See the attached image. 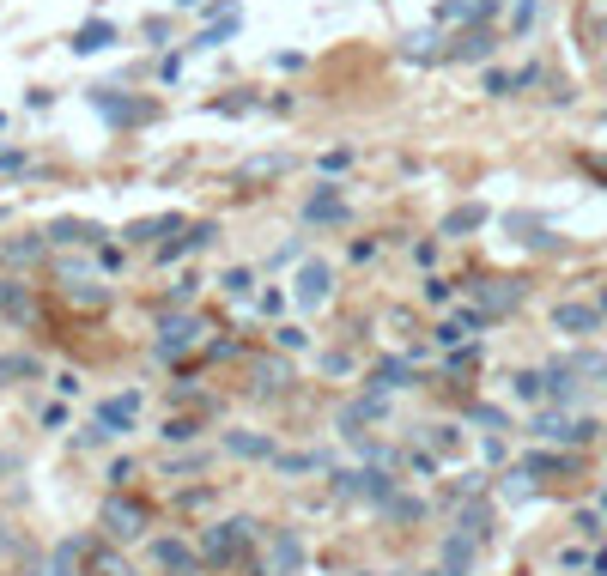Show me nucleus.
<instances>
[{"mask_svg":"<svg viewBox=\"0 0 607 576\" xmlns=\"http://www.w3.org/2000/svg\"><path fill=\"white\" fill-rule=\"evenodd\" d=\"M602 504H607V497H602Z\"/></svg>","mask_w":607,"mask_h":576,"instance_id":"nucleus-31","label":"nucleus"},{"mask_svg":"<svg viewBox=\"0 0 607 576\" xmlns=\"http://www.w3.org/2000/svg\"><path fill=\"white\" fill-rule=\"evenodd\" d=\"M346 497H371V504H389V479L383 474H346Z\"/></svg>","mask_w":607,"mask_h":576,"instance_id":"nucleus-9","label":"nucleus"},{"mask_svg":"<svg viewBox=\"0 0 607 576\" xmlns=\"http://www.w3.org/2000/svg\"><path fill=\"white\" fill-rule=\"evenodd\" d=\"M0 219H6V206H0Z\"/></svg>","mask_w":607,"mask_h":576,"instance_id":"nucleus-29","label":"nucleus"},{"mask_svg":"<svg viewBox=\"0 0 607 576\" xmlns=\"http://www.w3.org/2000/svg\"><path fill=\"white\" fill-rule=\"evenodd\" d=\"M0 310H13V316H24L31 303H24V285H0Z\"/></svg>","mask_w":607,"mask_h":576,"instance_id":"nucleus-18","label":"nucleus"},{"mask_svg":"<svg viewBox=\"0 0 607 576\" xmlns=\"http://www.w3.org/2000/svg\"><path fill=\"white\" fill-rule=\"evenodd\" d=\"M225 449H231V456H249V461H267V456H274V443L255 437V431H225Z\"/></svg>","mask_w":607,"mask_h":576,"instance_id":"nucleus-11","label":"nucleus"},{"mask_svg":"<svg viewBox=\"0 0 607 576\" xmlns=\"http://www.w3.org/2000/svg\"><path fill=\"white\" fill-rule=\"evenodd\" d=\"M219 285H225V292H231V298H243V292H249V267H231V274H225Z\"/></svg>","mask_w":607,"mask_h":576,"instance_id":"nucleus-22","label":"nucleus"},{"mask_svg":"<svg viewBox=\"0 0 607 576\" xmlns=\"http://www.w3.org/2000/svg\"><path fill=\"white\" fill-rule=\"evenodd\" d=\"M285 382V364H255V389H280Z\"/></svg>","mask_w":607,"mask_h":576,"instance_id":"nucleus-20","label":"nucleus"},{"mask_svg":"<svg viewBox=\"0 0 607 576\" xmlns=\"http://www.w3.org/2000/svg\"><path fill=\"white\" fill-rule=\"evenodd\" d=\"M316 467H328L323 456H280V474H316Z\"/></svg>","mask_w":607,"mask_h":576,"instance_id":"nucleus-16","label":"nucleus"},{"mask_svg":"<svg viewBox=\"0 0 607 576\" xmlns=\"http://www.w3.org/2000/svg\"><path fill=\"white\" fill-rule=\"evenodd\" d=\"M304 219H310V225H341L346 219V200L334 195V188H316V195L304 200Z\"/></svg>","mask_w":607,"mask_h":576,"instance_id":"nucleus-5","label":"nucleus"},{"mask_svg":"<svg viewBox=\"0 0 607 576\" xmlns=\"http://www.w3.org/2000/svg\"><path fill=\"white\" fill-rule=\"evenodd\" d=\"M255 534V522H219V528H207V558H219V564H231V558L243 552V540Z\"/></svg>","mask_w":607,"mask_h":576,"instance_id":"nucleus-1","label":"nucleus"},{"mask_svg":"<svg viewBox=\"0 0 607 576\" xmlns=\"http://www.w3.org/2000/svg\"><path fill=\"white\" fill-rule=\"evenodd\" d=\"M110 37H116V31H110L103 19H92V24H80V37H73V49H80V55H92V49H103Z\"/></svg>","mask_w":607,"mask_h":576,"instance_id":"nucleus-14","label":"nucleus"},{"mask_svg":"<svg viewBox=\"0 0 607 576\" xmlns=\"http://www.w3.org/2000/svg\"><path fill=\"white\" fill-rule=\"evenodd\" d=\"M516 285H498V279H480L474 285V303H480V316H505V310H516Z\"/></svg>","mask_w":607,"mask_h":576,"instance_id":"nucleus-3","label":"nucleus"},{"mask_svg":"<svg viewBox=\"0 0 607 576\" xmlns=\"http://www.w3.org/2000/svg\"><path fill=\"white\" fill-rule=\"evenodd\" d=\"M328 292H334V274H328L323 261H310L298 274V303H328Z\"/></svg>","mask_w":607,"mask_h":576,"instance_id":"nucleus-7","label":"nucleus"},{"mask_svg":"<svg viewBox=\"0 0 607 576\" xmlns=\"http://www.w3.org/2000/svg\"><path fill=\"white\" fill-rule=\"evenodd\" d=\"M462 55L467 61H486V55H492V37H486V31H467V37H462Z\"/></svg>","mask_w":607,"mask_h":576,"instance_id":"nucleus-17","label":"nucleus"},{"mask_svg":"<svg viewBox=\"0 0 607 576\" xmlns=\"http://www.w3.org/2000/svg\"><path fill=\"white\" fill-rule=\"evenodd\" d=\"M159 564H164V571H177V576H188V571H195V552L177 546V540H159Z\"/></svg>","mask_w":607,"mask_h":576,"instance_id":"nucleus-13","label":"nucleus"},{"mask_svg":"<svg viewBox=\"0 0 607 576\" xmlns=\"http://www.w3.org/2000/svg\"><path fill=\"white\" fill-rule=\"evenodd\" d=\"M467 571H474V540L449 534L444 540V576H467Z\"/></svg>","mask_w":607,"mask_h":576,"instance_id":"nucleus-10","label":"nucleus"},{"mask_svg":"<svg viewBox=\"0 0 607 576\" xmlns=\"http://www.w3.org/2000/svg\"><path fill=\"white\" fill-rule=\"evenodd\" d=\"M195 437V418H170V425H164V443H188Z\"/></svg>","mask_w":607,"mask_h":576,"instance_id":"nucleus-21","label":"nucleus"},{"mask_svg":"<svg viewBox=\"0 0 607 576\" xmlns=\"http://www.w3.org/2000/svg\"><path fill=\"white\" fill-rule=\"evenodd\" d=\"M474 225H480V206H462V213L449 219V231H474Z\"/></svg>","mask_w":607,"mask_h":576,"instance_id":"nucleus-25","label":"nucleus"},{"mask_svg":"<svg viewBox=\"0 0 607 576\" xmlns=\"http://www.w3.org/2000/svg\"><path fill=\"white\" fill-rule=\"evenodd\" d=\"M389 516H419V497H389Z\"/></svg>","mask_w":607,"mask_h":576,"instance_id":"nucleus-24","label":"nucleus"},{"mask_svg":"<svg viewBox=\"0 0 607 576\" xmlns=\"http://www.w3.org/2000/svg\"><path fill=\"white\" fill-rule=\"evenodd\" d=\"M195 346V316H170L159 328V358H177V352H188Z\"/></svg>","mask_w":607,"mask_h":576,"instance_id":"nucleus-4","label":"nucleus"},{"mask_svg":"<svg viewBox=\"0 0 607 576\" xmlns=\"http://www.w3.org/2000/svg\"><path fill=\"white\" fill-rule=\"evenodd\" d=\"M103 528H110L116 540L140 534V510H134V504H110V510H103Z\"/></svg>","mask_w":607,"mask_h":576,"instance_id":"nucleus-12","label":"nucleus"},{"mask_svg":"<svg viewBox=\"0 0 607 576\" xmlns=\"http://www.w3.org/2000/svg\"><path fill=\"white\" fill-rule=\"evenodd\" d=\"M55 237H61V243H92L98 231H92V225H73V219H67V225H55Z\"/></svg>","mask_w":607,"mask_h":576,"instance_id":"nucleus-19","label":"nucleus"},{"mask_svg":"<svg viewBox=\"0 0 607 576\" xmlns=\"http://www.w3.org/2000/svg\"><path fill=\"white\" fill-rule=\"evenodd\" d=\"M510 85H516V80H510V73H486V91H492V98H505Z\"/></svg>","mask_w":607,"mask_h":576,"instance_id":"nucleus-26","label":"nucleus"},{"mask_svg":"<svg viewBox=\"0 0 607 576\" xmlns=\"http://www.w3.org/2000/svg\"><path fill=\"white\" fill-rule=\"evenodd\" d=\"M371 382H377V389H401L407 382V358H383V364L371 370Z\"/></svg>","mask_w":607,"mask_h":576,"instance_id":"nucleus-15","label":"nucleus"},{"mask_svg":"<svg viewBox=\"0 0 607 576\" xmlns=\"http://www.w3.org/2000/svg\"><path fill=\"white\" fill-rule=\"evenodd\" d=\"M6 255H13V261H31V255H43V243H37V237H24V243H6Z\"/></svg>","mask_w":607,"mask_h":576,"instance_id":"nucleus-23","label":"nucleus"},{"mask_svg":"<svg viewBox=\"0 0 607 576\" xmlns=\"http://www.w3.org/2000/svg\"><path fill=\"white\" fill-rule=\"evenodd\" d=\"M304 571V546L292 528H280V534H267V576H298Z\"/></svg>","mask_w":607,"mask_h":576,"instance_id":"nucleus-2","label":"nucleus"},{"mask_svg":"<svg viewBox=\"0 0 607 576\" xmlns=\"http://www.w3.org/2000/svg\"><path fill=\"white\" fill-rule=\"evenodd\" d=\"M535 19V0H516V24H528Z\"/></svg>","mask_w":607,"mask_h":576,"instance_id":"nucleus-27","label":"nucleus"},{"mask_svg":"<svg viewBox=\"0 0 607 576\" xmlns=\"http://www.w3.org/2000/svg\"><path fill=\"white\" fill-rule=\"evenodd\" d=\"M134 418H140V395H116V400H103V407H98L103 431H128Z\"/></svg>","mask_w":607,"mask_h":576,"instance_id":"nucleus-6","label":"nucleus"},{"mask_svg":"<svg viewBox=\"0 0 607 576\" xmlns=\"http://www.w3.org/2000/svg\"><path fill=\"white\" fill-rule=\"evenodd\" d=\"M595 322H602V310H589V303H559V310H553V328H559V334H589Z\"/></svg>","mask_w":607,"mask_h":576,"instance_id":"nucleus-8","label":"nucleus"},{"mask_svg":"<svg viewBox=\"0 0 607 576\" xmlns=\"http://www.w3.org/2000/svg\"><path fill=\"white\" fill-rule=\"evenodd\" d=\"M0 474H6V456H0Z\"/></svg>","mask_w":607,"mask_h":576,"instance_id":"nucleus-28","label":"nucleus"},{"mask_svg":"<svg viewBox=\"0 0 607 576\" xmlns=\"http://www.w3.org/2000/svg\"><path fill=\"white\" fill-rule=\"evenodd\" d=\"M0 546H6V534H0Z\"/></svg>","mask_w":607,"mask_h":576,"instance_id":"nucleus-30","label":"nucleus"}]
</instances>
